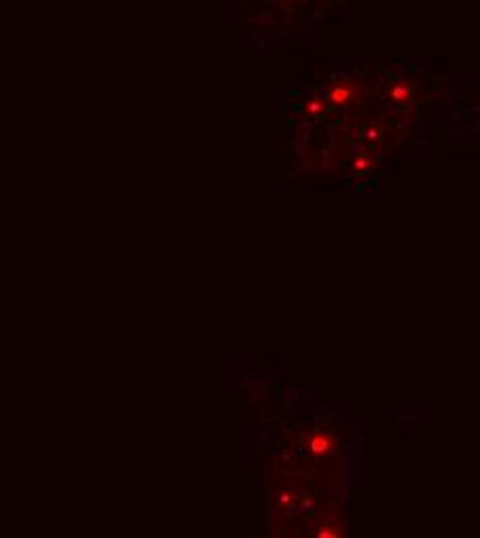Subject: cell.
<instances>
[{"label": "cell", "mask_w": 480, "mask_h": 538, "mask_svg": "<svg viewBox=\"0 0 480 538\" xmlns=\"http://www.w3.org/2000/svg\"><path fill=\"white\" fill-rule=\"evenodd\" d=\"M352 98H354V87L348 83H335L327 89V102L333 106H346Z\"/></svg>", "instance_id": "1"}, {"label": "cell", "mask_w": 480, "mask_h": 538, "mask_svg": "<svg viewBox=\"0 0 480 538\" xmlns=\"http://www.w3.org/2000/svg\"><path fill=\"white\" fill-rule=\"evenodd\" d=\"M333 439L329 437V435H325V433H317V435H313L310 437V441H308V449L315 454V456H325V454H329V451H333Z\"/></svg>", "instance_id": "2"}, {"label": "cell", "mask_w": 480, "mask_h": 538, "mask_svg": "<svg viewBox=\"0 0 480 538\" xmlns=\"http://www.w3.org/2000/svg\"><path fill=\"white\" fill-rule=\"evenodd\" d=\"M410 96H412V87H410V83H406V81L396 83V85L391 87V91H389V100H391L393 104H406V102L410 100Z\"/></svg>", "instance_id": "3"}, {"label": "cell", "mask_w": 480, "mask_h": 538, "mask_svg": "<svg viewBox=\"0 0 480 538\" xmlns=\"http://www.w3.org/2000/svg\"><path fill=\"white\" fill-rule=\"evenodd\" d=\"M352 168H354L356 172H366V170H371V168H373V157L366 155V153L356 155L354 160H352Z\"/></svg>", "instance_id": "4"}, {"label": "cell", "mask_w": 480, "mask_h": 538, "mask_svg": "<svg viewBox=\"0 0 480 538\" xmlns=\"http://www.w3.org/2000/svg\"><path fill=\"white\" fill-rule=\"evenodd\" d=\"M325 110V102L321 98H313L308 104H306V114L308 116H319Z\"/></svg>", "instance_id": "5"}, {"label": "cell", "mask_w": 480, "mask_h": 538, "mask_svg": "<svg viewBox=\"0 0 480 538\" xmlns=\"http://www.w3.org/2000/svg\"><path fill=\"white\" fill-rule=\"evenodd\" d=\"M317 536L319 538H333V536H342V532L333 526H325V528H319L317 530Z\"/></svg>", "instance_id": "6"}, {"label": "cell", "mask_w": 480, "mask_h": 538, "mask_svg": "<svg viewBox=\"0 0 480 538\" xmlns=\"http://www.w3.org/2000/svg\"><path fill=\"white\" fill-rule=\"evenodd\" d=\"M379 133H381V131L377 129V126H369V129H366V139H377Z\"/></svg>", "instance_id": "7"}]
</instances>
